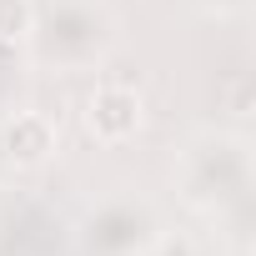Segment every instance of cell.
I'll use <instances>...</instances> for the list:
<instances>
[{
    "label": "cell",
    "instance_id": "obj_6",
    "mask_svg": "<svg viewBox=\"0 0 256 256\" xmlns=\"http://www.w3.org/2000/svg\"><path fill=\"white\" fill-rule=\"evenodd\" d=\"M151 256H201V246H191V241H171V236H161Z\"/></svg>",
    "mask_w": 256,
    "mask_h": 256
},
{
    "label": "cell",
    "instance_id": "obj_3",
    "mask_svg": "<svg viewBox=\"0 0 256 256\" xmlns=\"http://www.w3.org/2000/svg\"><path fill=\"white\" fill-rule=\"evenodd\" d=\"M161 216L146 196H106L100 206H90V216L80 221V251L86 256H151L161 241Z\"/></svg>",
    "mask_w": 256,
    "mask_h": 256
},
{
    "label": "cell",
    "instance_id": "obj_4",
    "mask_svg": "<svg viewBox=\"0 0 256 256\" xmlns=\"http://www.w3.org/2000/svg\"><path fill=\"white\" fill-rule=\"evenodd\" d=\"M136 126H141V100L131 90L106 86L100 96H90V131L100 141H120V136H131Z\"/></svg>",
    "mask_w": 256,
    "mask_h": 256
},
{
    "label": "cell",
    "instance_id": "obj_5",
    "mask_svg": "<svg viewBox=\"0 0 256 256\" xmlns=\"http://www.w3.org/2000/svg\"><path fill=\"white\" fill-rule=\"evenodd\" d=\"M56 151V136L46 131V120L40 116H20L16 126H10V136H6V156L16 161V166H36V161H46Z\"/></svg>",
    "mask_w": 256,
    "mask_h": 256
},
{
    "label": "cell",
    "instance_id": "obj_1",
    "mask_svg": "<svg viewBox=\"0 0 256 256\" xmlns=\"http://www.w3.org/2000/svg\"><path fill=\"white\" fill-rule=\"evenodd\" d=\"M176 186H181V196H186L196 211L241 206V201H246V186H251L246 141H241V136H226V131L196 136V141L181 151V161H176Z\"/></svg>",
    "mask_w": 256,
    "mask_h": 256
},
{
    "label": "cell",
    "instance_id": "obj_7",
    "mask_svg": "<svg viewBox=\"0 0 256 256\" xmlns=\"http://www.w3.org/2000/svg\"><path fill=\"white\" fill-rule=\"evenodd\" d=\"M201 6H206V10H216V16H231V10H241V6H246V0H201Z\"/></svg>",
    "mask_w": 256,
    "mask_h": 256
},
{
    "label": "cell",
    "instance_id": "obj_2",
    "mask_svg": "<svg viewBox=\"0 0 256 256\" xmlns=\"http://www.w3.org/2000/svg\"><path fill=\"white\" fill-rule=\"evenodd\" d=\"M30 46L40 66L56 70H90L110 56L116 46V20L96 0H60L50 16L30 26Z\"/></svg>",
    "mask_w": 256,
    "mask_h": 256
}]
</instances>
